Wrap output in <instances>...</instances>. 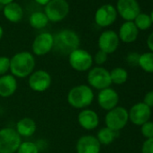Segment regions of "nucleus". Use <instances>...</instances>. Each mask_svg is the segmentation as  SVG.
<instances>
[{"label":"nucleus","instance_id":"72a5a7b5","mask_svg":"<svg viewBox=\"0 0 153 153\" xmlns=\"http://www.w3.org/2000/svg\"><path fill=\"white\" fill-rule=\"evenodd\" d=\"M147 46L151 52H153V32L147 38Z\"/></svg>","mask_w":153,"mask_h":153},{"label":"nucleus","instance_id":"cd10ccee","mask_svg":"<svg viewBox=\"0 0 153 153\" xmlns=\"http://www.w3.org/2000/svg\"><path fill=\"white\" fill-rule=\"evenodd\" d=\"M140 132L146 138H153V122L148 121L140 126Z\"/></svg>","mask_w":153,"mask_h":153},{"label":"nucleus","instance_id":"dca6fc26","mask_svg":"<svg viewBox=\"0 0 153 153\" xmlns=\"http://www.w3.org/2000/svg\"><path fill=\"white\" fill-rule=\"evenodd\" d=\"M76 153H100L101 144L94 135H83L76 144Z\"/></svg>","mask_w":153,"mask_h":153},{"label":"nucleus","instance_id":"9d476101","mask_svg":"<svg viewBox=\"0 0 153 153\" xmlns=\"http://www.w3.org/2000/svg\"><path fill=\"white\" fill-rule=\"evenodd\" d=\"M116 12L125 22L133 21L141 12L140 6L137 0H117Z\"/></svg>","mask_w":153,"mask_h":153},{"label":"nucleus","instance_id":"a211bd4d","mask_svg":"<svg viewBox=\"0 0 153 153\" xmlns=\"http://www.w3.org/2000/svg\"><path fill=\"white\" fill-rule=\"evenodd\" d=\"M119 40L124 43L134 42L139 35V30L134 25L133 21L124 22L119 28L118 32Z\"/></svg>","mask_w":153,"mask_h":153},{"label":"nucleus","instance_id":"393cba45","mask_svg":"<svg viewBox=\"0 0 153 153\" xmlns=\"http://www.w3.org/2000/svg\"><path fill=\"white\" fill-rule=\"evenodd\" d=\"M138 66L147 73H153V52H144L140 55Z\"/></svg>","mask_w":153,"mask_h":153},{"label":"nucleus","instance_id":"b1692460","mask_svg":"<svg viewBox=\"0 0 153 153\" xmlns=\"http://www.w3.org/2000/svg\"><path fill=\"white\" fill-rule=\"evenodd\" d=\"M110 78L112 84L123 85L128 80V72L123 68H114L110 71Z\"/></svg>","mask_w":153,"mask_h":153},{"label":"nucleus","instance_id":"c85d7f7f","mask_svg":"<svg viewBox=\"0 0 153 153\" xmlns=\"http://www.w3.org/2000/svg\"><path fill=\"white\" fill-rule=\"evenodd\" d=\"M8 71H10V58L0 56V76L6 75Z\"/></svg>","mask_w":153,"mask_h":153},{"label":"nucleus","instance_id":"4be33fe9","mask_svg":"<svg viewBox=\"0 0 153 153\" xmlns=\"http://www.w3.org/2000/svg\"><path fill=\"white\" fill-rule=\"evenodd\" d=\"M49 23V19L46 16L44 12L42 11H36L33 12L30 17H29V24L30 25L36 30L43 29L45 26H47Z\"/></svg>","mask_w":153,"mask_h":153},{"label":"nucleus","instance_id":"ddd939ff","mask_svg":"<svg viewBox=\"0 0 153 153\" xmlns=\"http://www.w3.org/2000/svg\"><path fill=\"white\" fill-rule=\"evenodd\" d=\"M98 48L106 54H112L119 47L120 40L118 34L113 30H106L103 32L98 38Z\"/></svg>","mask_w":153,"mask_h":153},{"label":"nucleus","instance_id":"f03ea898","mask_svg":"<svg viewBox=\"0 0 153 153\" xmlns=\"http://www.w3.org/2000/svg\"><path fill=\"white\" fill-rule=\"evenodd\" d=\"M53 37V49L61 55L68 56L73 51L79 48L80 37L73 30L63 29Z\"/></svg>","mask_w":153,"mask_h":153},{"label":"nucleus","instance_id":"423d86ee","mask_svg":"<svg viewBox=\"0 0 153 153\" xmlns=\"http://www.w3.org/2000/svg\"><path fill=\"white\" fill-rule=\"evenodd\" d=\"M129 122V114L123 106H116L107 112L105 117V126L118 132L123 129Z\"/></svg>","mask_w":153,"mask_h":153},{"label":"nucleus","instance_id":"9b49d317","mask_svg":"<svg viewBox=\"0 0 153 153\" xmlns=\"http://www.w3.org/2000/svg\"><path fill=\"white\" fill-rule=\"evenodd\" d=\"M54 37L50 33H42L38 34L32 44L33 53L36 56H44L53 49Z\"/></svg>","mask_w":153,"mask_h":153},{"label":"nucleus","instance_id":"20e7f679","mask_svg":"<svg viewBox=\"0 0 153 153\" xmlns=\"http://www.w3.org/2000/svg\"><path fill=\"white\" fill-rule=\"evenodd\" d=\"M87 79L88 86L92 89L95 88L100 91L105 88H110L112 85L110 71L100 66L91 68L88 70Z\"/></svg>","mask_w":153,"mask_h":153},{"label":"nucleus","instance_id":"4c0bfd02","mask_svg":"<svg viewBox=\"0 0 153 153\" xmlns=\"http://www.w3.org/2000/svg\"><path fill=\"white\" fill-rule=\"evenodd\" d=\"M149 17H150V19H151V22H152V24H153V10H152V11L150 12Z\"/></svg>","mask_w":153,"mask_h":153},{"label":"nucleus","instance_id":"f3484780","mask_svg":"<svg viewBox=\"0 0 153 153\" xmlns=\"http://www.w3.org/2000/svg\"><path fill=\"white\" fill-rule=\"evenodd\" d=\"M78 123L83 129L92 131L97 128L99 124V116L94 110L86 108L79 113Z\"/></svg>","mask_w":153,"mask_h":153},{"label":"nucleus","instance_id":"a878e982","mask_svg":"<svg viewBox=\"0 0 153 153\" xmlns=\"http://www.w3.org/2000/svg\"><path fill=\"white\" fill-rule=\"evenodd\" d=\"M133 23L139 31H146L149 28H150V26L152 25L149 15L141 13V12L136 16V18L133 20Z\"/></svg>","mask_w":153,"mask_h":153},{"label":"nucleus","instance_id":"7ed1b4c3","mask_svg":"<svg viewBox=\"0 0 153 153\" xmlns=\"http://www.w3.org/2000/svg\"><path fill=\"white\" fill-rule=\"evenodd\" d=\"M93 89L85 84L73 87L67 95V101L70 106L76 109H86L94 101Z\"/></svg>","mask_w":153,"mask_h":153},{"label":"nucleus","instance_id":"c9c22d12","mask_svg":"<svg viewBox=\"0 0 153 153\" xmlns=\"http://www.w3.org/2000/svg\"><path fill=\"white\" fill-rule=\"evenodd\" d=\"M14 2V0H0V5H3L4 7Z\"/></svg>","mask_w":153,"mask_h":153},{"label":"nucleus","instance_id":"aec40b11","mask_svg":"<svg viewBox=\"0 0 153 153\" xmlns=\"http://www.w3.org/2000/svg\"><path fill=\"white\" fill-rule=\"evenodd\" d=\"M37 130V124L35 121L30 117H24L16 123V131L22 137H31Z\"/></svg>","mask_w":153,"mask_h":153},{"label":"nucleus","instance_id":"2eb2a0df","mask_svg":"<svg viewBox=\"0 0 153 153\" xmlns=\"http://www.w3.org/2000/svg\"><path fill=\"white\" fill-rule=\"evenodd\" d=\"M97 103L102 109L108 112L117 106L119 103V95L111 88H105L99 91L97 95Z\"/></svg>","mask_w":153,"mask_h":153},{"label":"nucleus","instance_id":"f704fd0d","mask_svg":"<svg viewBox=\"0 0 153 153\" xmlns=\"http://www.w3.org/2000/svg\"><path fill=\"white\" fill-rule=\"evenodd\" d=\"M34 1L38 4V5H40V6H43V7H45L51 0H34Z\"/></svg>","mask_w":153,"mask_h":153},{"label":"nucleus","instance_id":"4468645a","mask_svg":"<svg viewBox=\"0 0 153 153\" xmlns=\"http://www.w3.org/2000/svg\"><path fill=\"white\" fill-rule=\"evenodd\" d=\"M129 114V121H131L134 125L141 126L146 122L149 121L151 116V108L147 106L144 103L140 102L133 105L130 110Z\"/></svg>","mask_w":153,"mask_h":153},{"label":"nucleus","instance_id":"412c9836","mask_svg":"<svg viewBox=\"0 0 153 153\" xmlns=\"http://www.w3.org/2000/svg\"><path fill=\"white\" fill-rule=\"evenodd\" d=\"M3 14L5 18L14 24L19 23L24 16L23 7L16 2H12L4 7Z\"/></svg>","mask_w":153,"mask_h":153},{"label":"nucleus","instance_id":"39448f33","mask_svg":"<svg viewBox=\"0 0 153 153\" xmlns=\"http://www.w3.org/2000/svg\"><path fill=\"white\" fill-rule=\"evenodd\" d=\"M22 142L16 129L6 127L0 130V153H16Z\"/></svg>","mask_w":153,"mask_h":153},{"label":"nucleus","instance_id":"6ab92c4d","mask_svg":"<svg viewBox=\"0 0 153 153\" xmlns=\"http://www.w3.org/2000/svg\"><path fill=\"white\" fill-rule=\"evenodd\" d=\"M17 90V80L12 74L0 76V97L7 98L12 97Z\"/></svg>","mask_w":153,"mask_h":153},{"label":"nucleus","instance_id":"1a4fd4ad","mask_svg":"<svg viewBox=\"0 0 153 153\" xmlns=\"http://www.w3.org/2000/svg\"><path fill=\"white\" fill-rule=\"evenodd\" d=\"M52 79L51 74L43 69H38L33 71L28 79V85L30 88L38 93L48 90L51 86Z\"/></svg>","mask_w":153,"mask_h":153},{"label":"nucleus","instance_id":"e433bc0d","mask_svg":"<svg viewBox=\"0 0 153 153\" xmlns=\"http://www.w3.org/2000/svg\"><path fill=\"white\" fill-rule=\"evenodd\" d=\"M3 35H4V29L1 25H0V40L3 38Z\"/></svg>","mask_w":153,"mask_h":153},{"label":"nucleus","instance_id":"6e6552de","mask_svg":"<svg viewBox=\"0 0 153 153\" xmlns=\"http://www.w3.org/2000/svg\"><path fill=\"white\" fill-rule=\"evenodd\" d=\"M44 13L49 22L59 23L68 16L69 5L67 0H51L44 7Z\"/></svg>","mask_w":153,"mask_h":153},{"label":"nucleus","instance_id":"5701e85b","mask_svg":"<svg viewBox=\"0 0 153 153\" xmlns=\"http://www.w3.org/2000/svg\"><path fill=\"white\" fill-rule=\"evenodd\" d=\"M96 137L98 140L101 146L102 145H110L112 142H114V140L117 137V132L105 126L104 128H101L98 131Z\"/></svg>","mask_w":153,"mask_h":153},{"label":"nucleus","instance_id":"473e14b6","mask_svg":"<svg viewBox=\"0 0 153 153\" xmlns=\"http://www.w3.org/2000/svg\"><path fill=\"white\" fill-rule=\"evenodd\" d=\"M142 103H144L149 108L153 107V90L149 91L148 93L145 94Z\"/></svg>","mask_w":153,"mask_h":153},{"label":"nucleus","instance_id":"7c9ffc66","mask_svg":"<svg viewBox=\"0 0 153 153\" xmlns=\"http://www.w3.org/2000/svg\"><path fill=\"white\" fill-rule=\"evenodd\" d=\"M141 153H153V138L144 140L141 146Z\"/></svg>","mask_w":153,"mask_h":153},{"label":"nucleus","instance_id":"c756f323","mask_svg":"<svg viewBox=\"0 0 153 153\" xmlns=\"http://www.w3.org/2000/svg\"><path fill=\"white\" fill-rule=\"evenodd\" d=\"M107 59H108V54H106L105 52H104V51L99 50L98 51H97V53L93 57V61L97 66L101 67V65L105 64L107 61Z\"/></svg>","mask_w":153,"mask_h":153},{"label":"nucleus","instance_id":"0eeeda50","mask_svg":"<svg viewBox=\"0 0 153 153\" xmlns=\"http://www.w3.org/2000/svg\"><path fill=\"white\" fill-rule=\"evenodd\" d=\"M68 63L74 70L85 72L92 68L93 56L88 51L79 48L68 55Z\"/></svg>","mask_w":153,"mask_h":153},{"label":"nucleus","instance_id":"f8f14e48","mask_svg":"<svg viewBox=\"0 0 153 153\" xmlns=\"http://www.w3.org/2000/svg\"><path fill=\"white\" fill-rule=\"evenodd\" d=\"M117 18L115 7L111 4L101 6L95 13V22L100 27H108L112 25Z\"/></svg>","mask_w":153,"mask_h":153},{"label":"nucleus","instance_id":"bb28decb","mask_svg":"<svg viewBox=\"0 0 153 153\" xmlns=\"http://www.w3.org/2000/svg\"><path fill=\"white\" fill-rule=\"evenodd\" d=\"M16 153H39V147L33 141H22Z\"/></svg>","mask_w":153,"mask_h":153},{"label":"nucleus","instance_id":"2f4dec72","mask_svg":"<svg viewBox=\"0 0 153 153\" xmlns=\"http://www.w3.org/2000/svg\"><path fill=\"white\" fill-rule=\"evenodd\" d=\"M140 55L138 52H130L127 57H126V61L129 65L131 66H138L139 63V59H140Z\"/></svg>","mask_w":153,"mask_h":153},{"label":"nucleus","instance_id":"f257e3e1","mask_svg":"<svg viewBox=\"0 0 153 153\" xmlns=\"http://www.w3.org/2000/svg\"><path fill=\"white\" fill-rule=\"evenodd\" d=\"M35 58L29 51H20L10 58V72L15 78L25 79L29 76L35 68Z\"/></svg>","mask_w":153,"mask_h":153}]
</instances>
